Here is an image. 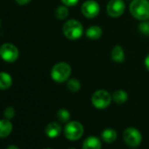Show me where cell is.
<instances>
[{
  "label": "cell",
  "mask_w": 149,
  "mask_h": 149,
  "mask_svg": "<svg viewBox=\"0 0 149 149\" xmlns=\"http://www.w3.org/2000/svg\"><path fill=\"white\" fill-rule=\"evenodd\" d=\"M68 149H76V148H68Z\"/></svg>",
  "instance_id": "obj_27"
},
{
  "label": "cell",
  "mask_w": 149,
  "mask_h": 149,
  "mask_svg": "<svg viewBox=\"0 0 149 149\" xmlns=\"http://www.w3.org/2000/svg\"><path fill=\"white\" fill-rule=\"evenodd\" d=\"M15 113H16L15 109L13 106H8L4 111V117H5V118L11 120L15 117Z\"/></svg>",
  "instance_id": "obj_22"
},
{
  "label": "cell",
  "mask_w": 149,
  "mask_h": 149,
  "mask_svg": "<svg viewBox=\"0 0 149 149\" xmlns=\"http://www.w3.org/2000/svg\"><path fill=\"white\" fill-rule=\"evenodd\" d=\"M71 67L65 61H60L54 64L51 69V78L59 84L68 81L71 74Z\"/></svg>",
  "instance_id": "obj_3"
},
{
  "label": "cell",
  "mask_w": 149,
  "mask_h": 149,
  "mask_svg": "<svg viewBox=\"0 0 149 149\" xmlns=\"http://www.w3.org/2000/svg\"><path fill=\"white\" fill-rule=\"evenodd\" d=\"M19 52L18 47L12 43H5L0 47V57L8 63L14 62L18 60Z\"/></svg>",
  "instance_id": "obj_6"
},
{
  "label": "cell",
  "mask_w": 149,
  "mask_h": 149,
  "mask_svg": "<svg viewBox=\"0 0 149 149\" xmlns=\"http://www.w3.org/2000/svg\"><path fill=\"white\" fill-rule=\"evenodd\" d=\"M45 149H51V148H45Z\"/></svg>",
  "instance_id": "obj_28"
},
{
  "label": "cell",
  "mask_w": 149,
  "mask_h": 149,
  "mask_svg": "<svg viewBox=\"0 0 149 149\" xmlns=\"http://www.w3.org/2000/svg\"><path fill=\"white\" fill-rule=\"evenodd\" d=\"M46 135L50 139H55L61 132V126L57 122H51L47 124L45 129Z\"/></svg>",
  "instance_id": "obj_10"
},
{
  "label": "cell",
  "mask_w": 149,
  "mask_h": 149,
  "mask_svg": "<svg viewBox=\"0 0 149 149\" xmlns=\"http://www.w3.org/2000/svg\"><path fill=\"white\" fill-rule=\"evenodd\" d=\"M125 11V4L123 0H110L107 4L106 12L111 18H118Z\"/></svg>",
  "instance_id": "obj_9"
},
{
  "label": "cell",
  "mask_w": 149,
  "mask_h": 149,
  "mask_svg": "<svg viewBox=\"0 0 149 149\" xmlns=\"http://www.w3.org/2000/svg\"><path fill=\"white\" fill-rule=\"evenodd\" d=\"M13 130V125L11 120L3 118L0 119V139L8 137Z\"/></svg>",
  "instance_id": "obj_11"
},
{
  "label": "cell",
  "mask_w": 149,
  "mask_h": 149,
  "mask_svg": "<svg viewBox=\"0 0 149 149\" xmlns=\"http://www.w3.org/2000/svg\"><path fill=\"white\" fill-rule=\"evenodd\" d=\"M111 96H112V100L118 104H123L128 99L127 92L123 90H117L116 91L113 92Z\"/></svg>",
  "instance_id": "obj_17"
},
{
  "label": "cell",
  "mask_w": 149,
  "mask_h": 149,
  "mask_svg": "<svg viewBox=\"0 0 149 149\" xmlns=\"http://www.w3.org/2000/svg\"><path fill=\"white\" fill-rule=\"evenodd\" d=\"M62 32L64 36L71 40H77L80 39L84 33V26L81 22L74 19H69L64 23Z\"/></svg>",
  "instance_id": "obj_2"
},
{
  "label": "cell",
  "mask_w": 149,
  "mask_h": 149,
  "mask_svg": "<svg viewBox=\"0 0 149 149\" xmlns=\"http://www.w3.org/2000/svg\"><path fill=\"white\" fill-rule=\"evenodd\" d=\"M103 34V31L102 28L100 26H91L89 28H87V30L85 31V35L88 39L90 40H98L101 38Z\"/></svg>",
  "instance_id": "obj_14"
},
{
  "label": "cell",
  "mask_w": 149,
  "mask_h": 149,
  "mask_svg": "<svg viewBox=\"0 0 149 149\" xmlns=\"http://www.w3.org/2000/svg\"><path fill=\"white\" fill-rule=\"evenodd\" d=\"M111 60L115 62H118V63L123 62L125 58V51L123 47L119 45L114 46L111 49Z\"/></svg>",
  "instance_id": "obj_13"
},
{
  "label": "cell",
  "mask_w": 149,
  "mask_h": 149,
  "mask_svg": "<svg viewBox=\"0 0 149 149\" xmlns=\"http://www.w3.org/2000/svg\"><path fill=\"white\" fill-rule=\"evenodd\" d=\"M6 149H19V148L16 145H10L6 147Z\"/></svg>",
  "instance_id": "obj_26"
},
{
  "label": "cell",
  "mask_w": 149,
  "mask_h": 149,
  "mask_svg": "<svg viewBox=\"0 0 149 149\" xmlns=\"http://www.w3.org/2000/svg\"><path fill=\"white\" fill-rule=\"evenodd\" d=\"M68 13H69V11H68V6H60L56 10H55V17L58 19H65L68 16Z\"/></svg>",
  "instance_id": "obj_19"
},
{
  "label": "cell",
  "mask_w": 149,
  "mask_h": 149,
  "mask_svg": "<svg viewBox=\"0 0 149 149\" xmlns=\"http://www.w3.org/2000/svg\"><path fill=\"white\" fill-rule=\"evenodd\" d=\"M112 101V96L105 90H98L95 91L91 97L93 106L98 110H104L110 106Z\"/></svg>",
  "instance_id": "obj_4"
},
{
  "label": "cell",
  "mask_w": 149,
  "mask_h": 149,
  "mask_svg": "<svg viewBox=\"0 0 149 149\" xmlns=\"http://www.w3.org/2000/svg\"><path fill=\"white\" fill-rule=\"evenodd\" d=\"M130 13L139 21L149 19V0H132L129 6Z\"/></svg>",
  "instance_id": "obj_1"
},
{
  "label": "cell",
  "mask_w": 149,
  "mask_h": 149,
  "mask_svg": "<svg viewBox=\"0 0 149 149\" xmlns=\"http://www.w3.org/2000/svg\"><path fill=\"white\" fill-rule=\"evenodd\" d=\"M63 132L65 137L68 140L74 141L82 138L84 132V128L78 121H70L66 124Z\"/></svg>",
  "instance_id": "obj_5"
},
{
  "label": "cell",
  "mask_w": 149,
  "mask_h": 149,
  "mask_svg": "<svg viewBox=\"0 0 149 149\" xmlns=\"http://www.w3.org/2000/svg\"><path fill=\"white\" fill-rule=\"evenodd\" d=\"M102 144L100 139L96 136L88 137L83 144V149H101Z\"/></svg>",
  "instance_id": "obj_12"
},
{
  "label": "cell",
  "mask_w": 149,
  "mask_h": 149,
  "mask_svg": "<svg viewBox=\"0 0 149 149\" xmlns=\"http://www.w3.org/2000/svg\"><path fill=\"white\" fill-rule=\"evenodd\" d=\"M57 119L61 123H68L70 119V113L66 109H60L56 113Z\"/></svg>",
  "instance_id": "obj_20"
},
{
  "label": "cell",
  "mask_w": 149,
  "mask_h": 149,
  "mask_svg": "<svg viewBox=\"0 0 149 149\" xmlns=\"http://www.w3.org/2000/svg\"><path fill=\"white\" fill-rule=\"evenodd\" d=\"M61 3L68 6V7H70V6H77L79 2V0H61Z\"/></svg>",
  "instance_id": "obj_23"
},
{
  "label": "cell",
  "mask_w": 149,
  "mask_h": 149,
  "mask_svg": "<svg viewBox=\"0 0 149 149\" xmlns=\"http://www.w3.org/2000/svg\"><path fill=\"white\" fill-rule=\"evenodd\" d=\"M145 67L149 71V54L146 56L145 58Z\"/></svg>",
  "instance_id": "obj_25"
},
{
  "label": "cell",
  "mask_w": 149,
  "mask_h": 149,
  "mask_svg": "<svg viewBox=\"0 0 149 149\" xmlns=\"http://www.w3.org/2000/svg\"><path fill=\"white\" fill-rule=\"evenodd\" d=\"M117 137H118V134H117V132L114 130V129H111V128H107V129H104L102 133H101V138L102 139L106 142V143H112L114 142L116 139H117Z\"/></svg>",
  "instance_id": "obj_16"
},
{
  "label": "cell",
  "mask_w": 149,
  "mask_h": 149,
  "mask_svg": "<svg viewBox=\"0 0 149 149\" xmlns=\"http://www.w3.org/2000/svg\"><path fill=\"white\" fill-rule=\"evenodd\" d=\"M16 3L20 5V6H25V5H27L28 3H30L31 0H15Z\"/></svg>",
  "instance_id": "obj_24"
},
{
  "label": "cell",
  "mask_w": 149,
  "mask_h": 149,
  "mask_svg": "<svg viewBox=\"0 0 149 149\" xmlns=\"http://www.w3.org/2000/svg\"><path fill=\"white\" fill-rule=\"evenodd\" d=\"M81 12L85 18L94 19L100 13V6L96 0H86L82 5Z\"/></svg>",
  "instance_id": "obj_8"
},
{
  "label": "cell",
  "mask_w": 149,
  "mask_h": 149,
  "mask_svg": "<svg viewBox=\"0 0 149 149\" xmlns=\"http://www.w3.org/2000/svg\"><path fill=\"white\" fill-rule=\"evenodd\" d=\"M13 85V78L8 73L0 72V90H8Z\"/></svg>",
  "instance_id": "obj_15"
},
{
  "label": "cell",
  "mask_w": 149,
  "mask_h": 149,
  "mask_svg": "<svg viewBox=\"0 0 149 149\" xmlns=\"http://www.w3.org/2000/svg\"><path fill=\"white\" fill-rule=\"evenodd\" d=\"M139 29L141 33L146 36H149V21H141L139 25Z\"/></svg>",
  "instance_id": "obj_21"
},
{
  "label": "cell",
  "mask_w": 149,
  "mask_h": 149,
  "mask_svg": "<svg viewBox=\"0 0 149 149\" xmlns=\"http://www.w3.org/2000/svg\"><path fill=\"white\" fill-rule=\"evenodd\" d=\"M123 139L126 145L131 147H137L142 141L140 132L134 127H128L123 132Z\"/></svg>",
  "instance_id": "obj_7"
},
{
  "label": "cell",
  "mask_w": 149,
  "mask_h": 149,
  "mask_svg": "<svg viewBox=\"0 0 149 149\" xmlns=\"http://www.w3.org/2000/svg\"><path fill=\"white\" fill-rule=\"evenodd\" d=\"M67 88L71 92H78L81 89V83L77 78H69L67 83Z\"/></svg>",
  "instance_id": "obj_18"
}]
</instances>
